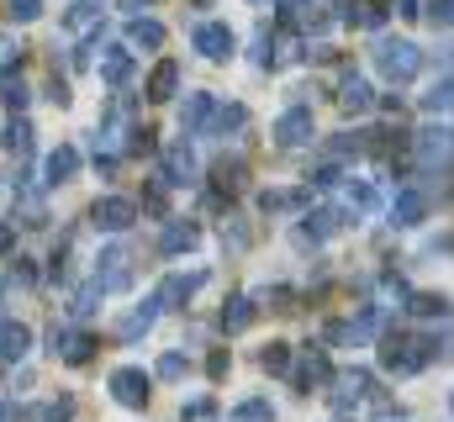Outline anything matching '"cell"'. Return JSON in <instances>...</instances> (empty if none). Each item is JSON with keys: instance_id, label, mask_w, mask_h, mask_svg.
Returning a JSON list of instances; mask_svg holds the SVG:
<instances>
[{"instance_id": "40", "label": "cell", "mask_w": 454, "mask_h": 422, "mask_svg": "<svg viewBox=\"0 0 454 422\" xmlns=\"http://www.w3.org/2000/svg\"><path fill=\"white\" fill-rule=\"evenodd\" d=\"M11 16L16 21H37L43 16V0H11Z\"/></svg>"}, {"instance_id": "8", "label": "cell", "mask_w": 454, "mask_h": 422, "mask_svg": "<svg viewBox=\"0 0 454 422\" xmlns=\"http://www.w3.org/2000/svg\"><path fill=\"white\" fill-rule=\"evenodd\" d=\"M96 264H101V270H96V280H101L106 291H127V285H132V275H127V248H106Z\"/></svg>"}, {"instance_id": "10", "label": "cell", "mask_w": 454, "mask_h": 422, "mask_svg": "<svg viewBox=\"0 0 454 422\" xmlns=\"http://www.w3.org/2000/svg\"><path fill=\"white\" fill-rule=\"evenodd\" d=\"M96 27H101V5L74 0V5L64 11V32H69V37H85V32H96Z\"/></svg>"}, {"instance_id": "47", "label": "cell", "mask_w": 454, "mask_h": 422, "mask_svg": "<svg viewBox=\"0 0 454 422\" xmlns=\"http://www.w3.org/2000/svg\"><path fill=\"white\" fill-rule=\"evenodd\" d=\"M396 11H402V16H423V11H418V0H396Z\"/></svg>"}, {"instance_id": "39", "label": "cell", "mask_w": 454, "mask_h": 422, "mask_svg": "<svg viewBox=\"0 0 454 422\" xmlns=\"http://www.w3.org/2000/svg\"><path fill=\"white\" fill-rule=\"evenodd\" d=\"M159 375H164V380H180V375H185V354H164V359H159Z\"/></svg>"}, {"instance_id": "29", "label": "cell", "mask_w": 454, "mask_h": 422, "mask_svg": "<svg viewBox=\"0 0 454 422\" xmlns=\"http://www.w3.org/2000/svg\"><path fill=\"white\" fill-rule=\"evenodd\" d=\"M74 418V402L69 396H59V402H43V407H32V422H69Z\"/></svg>"}, {"instance_id": "3", "label": "cell", "mask_w": 454, "mask_h": 422, "mask_svg": "<svg viewBox=\"0 0 454 422\" xmlns=\"http://www.w3.org/2000/svg\"><path fill=\"white\" fill-rule=\"evenodd\" d=\"M90 216H96V227H101V232H127V227L137 222V207H132L127 196H106V201H96Z\"/></svg>"}, {"instance_id": "6", "label": "cell", "mask_w": 454, "mask_h": 422, "mask_svg": "<svg viewBox=\"0 0 454 422\" xmlns=\"http://www.w3.org/2000/svg\"><path fill=\"white\" fill-rule=\"evenodd\" d=\"M48 343H53V354H64L69 364H85V359L96 354V338H85V332H74V327H53Z\"/></svg>"}, {"instance_id": "41", "label": "cell", "mask_w": 454, "mask_h": 422, "mask_svg": "<svg viewBox=\"0 0 454 422\" xmlns=\"http://www.w3.org/2000/svg\"><path fill=\"white\" fill-rule=\"evenodd\" d=\"M0 96H5V106H16V111H21V106H27V85H21V80H5V85H0Z\"/></svg>"}, {"instance_id": "15", "label": "cell", "mask_w": 454, "mask_h": 422, "mask_svg": "<svg viewBox=\"0 0 454 422\" xmlns=\"http://www.w3.org/2000/svg\"><path fill=\"white\" fill-rule=\"evenodd\" d=\"M339 106L348 111V116H364V111L375 106V90H370V85H364V80L354 74V80H343V90H339Z\"/></svg>"}, {"instance_id": "45", "label": "cell", "mask_w": 454, "mask_h": 422, "mask_svg": "<svg viewBox=\"0 0 454 422\" xmlns=\"http://www.w3.org/2000/svg\"><path fill=\"white\" fill-rule=\"evenodd\" d=\"M16 248V227L11 222H0V254H11Z\"/></svg>"}, {"instance_id": "13", "label": "cell", "mask_w": 454, "mask_h": 422, "mask_svg": "<svg viewBox=\"0 0 454 422\" xmlns=\"http://www.w3.org/2000/svg\"><path fill=\"white\" fill-rule=\"evenodd\" d=\"M164 180H169V185H191V180H196V159H191V148L175 143V148L164 153Z\"/></svg>"}, {"instance_id": "18", "label": "cell", "mask_w": 454, "mask_h": 422, "mask_svg": "<svg viewBox=\"0 0 454 422\" xmlns=\"http://www.w3.org/2000/svg\"><path fill=\"white\" fill-rule=\"evenodd\" d=\"M16 211H21L27 227H43V222H48V216H43V196H37L27 180H16Z\"/></svg>"}, {"instance_id": "12", "label": "cell", "mask_w": 454, "mask_h": 422, "mask_svg": "<svg viewBox=\"0 0 454 422\" xmlns=\"http://www.w3.org/2000/svg\"><path fill=\"white\" fill-rule=\"evenodd\" d=\"M43 175H48V185L74 180V175H80V153H74V148H53V153H48V164H43Z\"/></svg>"}, {"instance_id": "44", "label": "cell", "mask_w": 454, "mask_h": 422, "mask_svg": "<svg viewBox=\"0 0 454 422\" xmlns=\"http://www.w3.org/2000/svg\"><path fill=\"white\" fill-rule=\"evenodd\" d=\"M16 280H21V285H32V280H37V270H32V259H16Z\"/></svg>"}, {"instance_id": "20", "label": "cell", "mask_w": 454, "mask_h": 422, "mask_svg": "<svg viewBox=\"0 0 454 422\" xmlns=\"http://www.w3.org/2000/svg\"><path fill=\"white\" fill-rule=\"evenodd\" d=\"M201 285H207V275H201V270H196V275H169V280H164V291H159V301H185V296H191V291H201Z\"/></svg>"}, {"instance_id": "5", "label": "cell", "mask_w": 454, "mask_h": 422, "mask_svg": "<svg viewBox=\"0 0 454 422\" xmlns=\"http://www.w3.org/2000/svg\"><path fill=\"white\" fill-rule=\"evenodd\" d=\"M191 43H196L201 59H227V53H232V32H227V21H201V27L191 32Z\"/></svg>"}, {"instance_id": "23", "label": "cell", "mask_w": 454, "mask_h": 422, "mask_svg": "<svg viewBox=\"0 0 454 422\" xmlns=\"http://www.w3.org/2000/svg\"><path fill=\"white\" fill-rule=\"evenodd\" d=\"M323 380H333L328 354H323V348H307V359H301V386H323Z\"/></svg>"}, {"instance_id": "14", "label": "cell", "mask_w": 454, "mask_h": 422, "mask_svg": "<svg viewBox=\"0 0 454 422\" xmlns=\"http://www.w3.org/2000/svg\"><path fill=\"white\" fill-rule=\"evenodd\" d=\"M423 216H428V201H423L418 191H402V196L391 201V222H396V227H418Z\"/></svg>"}, {"instance_id": "19", "label": "cell", "mask_w": 454, "mask_h": 422, "mask_svg": "<svg viewBox=\"0 0 454 422\" xmlns=\"http://www.w3.org/2000/svg\"><path fill=\"white\" fill-rule=\"evenodd\" d=\"M127 43H137V48H164V27H159V21H148V16H132Z\"/></svg>"}, {"instance_id": "33", "label": "cell", "mask_w": 454, "mask_h": 422, "mask_svg": "<svg viewBox=\"0 0 454 422\" xmlns=\"http://www.w3.org/2000/svg\"><path fill=\"white\" fill-rule=\"evenodd\" d=\"M101 296H106V285H101V280H90V285H85V291L74 296V316H90V312H96V301H101Z\"/></svg>"}, {"instance_id": "24", "label": "cell", "mask_w": 454, "mask_h": 422, "mask_svg": "<svg viewBox=\"0 0 454 422\" xmlns=\"http://www.w3.org/2000/svg\"><path fill=\"white\" fill-rule=\"evenodd\" d=\"M212 111H217V101H212V96H185V111H180V121L196 132V127H207V121H212Z\"/></svg>"}, {"instance_id": "49", "label": "cell", "mask_w": 454, "mask_h": 422, "mask_svg": "<svg viewBox=\"0 0 454 422\" xmlns=\"http://www.w3.org/2000/svg\"><path fill=\"white\" fill-rule=\"evenodd\" d=\"M121 5H127V11H137V5H148V0H121Z\"/></svg>"}, {"instance_id": "42", "label": "cell", "mask_w": 454, "mask_h": 422, "mask_svg": "<svg viewBox=\"0 0 454 422\" xmlns=\"http://www.w3.org/2000/svg\"><path fill=\"white\" fill-rule=\"evenodd\" d=\"M21 64V48H11V37L0 32V69H16Z\"/></svg>"}, {"instance_id": "7", "label": "cell", "mask_w": 454, "mask_h": 422, "mask_svg": "<svg viewBox=\"0 0 454 422\" xmlns=\"http://www.w3.org/2000/svg\"><path fill=\"white\" fill-rule=\"evenodd\" d=\"M27 354H32V327L5 316V322H0V359L16 364V359H27Z\"/></svg>"}, {"instance_id": "31", "label": "cell", "mask_w": 454, "mask_h": 422, "mask_svg": "<svg viewBox=\"0 0 454 422\" xmlns=\"http://www.w3.org/2000/svg\"><path fill=\"white\" fill-rule=\"evenodd\" d=\"M232 422H275V412H270V402H238V412H232Z\"/></svg>"}, {"instance_id": "21", "label": "cell", "mask_w": 454, "mask_h": 422, "mask_svg": "<svg viewBox=\"0 0 454 422\" xmlns=\"http://www.w3.org/2000/svg\"><path fill=\"white\" fill-rule=\"evenodd\" d=\"M127 74H132V53H127V48H106V59H101V80H106V85H121Z\"/></svg>"}, {"instance_id": "26", "label": "cell", "mask_w": 454, "mask_h": 422, "mask_svg": "<svg viewBox=\"0 0 454 422\" xmlns=\"http://www.w3.org/2000/svg\"><path fill=\"white\" fill-rule=\"evenodd\" d=\"M5 148H11L16 159H27V153H32V127H27L21 116H11V121H5Z\"/></svg>"}, {"instance_id": "32", "label": "cell", "mask_w": 454, "mask_h": 422, "mask_svg": "<svg viewBox=\"0 0 454 422\" xmlns=\"http://www.w3.org/2000/svg\"><path fill=\"white\" fill-rule=\"evenodd\" d=\"M264 370H270V375H286V370H291V343H270V348H264Z\"/></svg>"}, {"instance_id": "4", "label": "cell", "mask_w": 454, "mask_h": 422, "mask_svg": "<svg viewBox=\"0 0 454 422\" xmlns=\"http://www.w3.org/2000/svg\"><path fill=\"white\" fill-rule=\"evenodd\" d=\"M275 143H280V148H301V143H312V111H307V106L286 111V116L275 121Z\"/></svg>"}, {"instance_id": "30", "label": "cell", "mask_w": 454, "mask_h": 422, "mask_svg": "<svg viewBox=\"0 0 454 422\" xmlns=\"http://www.w3.org/2000/svg\"><path fill=\"white\" fill-rule=\"evenodd\" d=\"M243 121H248L243 106H217V111H212V132H238Z\"/></svg>"}, {"instance_id": "2", "label": "cell", "mask_w": 454, "mask_h": 422, "mask_svg": "<svg viewBox=\"0 0 454 422\" xmlns=\"http://www.w3.org/2000/svg\"><path fill=\"white\" fill-rule=\"evenodd\" d=\"M148 386H153V380H148L143 370H132V364H127V370H112V396L121 407H148Z\"/></svg>"}, {"instance_id": "25", "label": "cell", "mask_w": 454, "mask_h": 422, "mask_svg": "<svg viewBox=\"0 0 454 422\" xmlns=\"http://www.w3.org/2000/svg\"><path fill=\"white\" fill-rule=\"evenodd\" d=\"M248 322H254V301H248V296H232V301L223 307V327L227 332H243Z\"/></svg>"}, {"instance_id": "27", "label": "cell", "mask_w": 454, "mask_h": 422, "mask_svg": "<svg viewBox=\"0 0 454 422\" xmlns=\"http://www.w3.org/2000/svg\"><path fill=\"white\" fill-rule=\"evenodd\" d=\"M364 386H370V375H359V370H354V375H343V380H339V396H333V407H339V412H348V407L364 396Z\"/></svg>"}, {"instance_id": "38", "label": "cell", "mask_w": 454, "mask_h": 422, "mask_svg": "<svg viewBox=\"0 0 454 422\" xmlns=\"http://www.w3.org/2000/svg\"><path fill=\"white\" fill-rule=\"evenodd\" d=\"M428 16L434 27H454V0H428Z\"/></svg>"}, {"instance_id": "48", "label": "cell", "mask_w": 454, "mask_h": 422, "mask_svg": "<svg viewBox=\"0 0 454 422\" xmlns=\"http://www.w3.org/2000/svg\"><path fill=\"white\" fill-rule=\"evenodd\" d=\"M0 422H16V407L11 402H0Z\"/></svg>"}, {"instance_id": "34", "label": "cell", "mask_w": 454, "mask_h": 422, "mask_svg": "<svg viewBox=\"0 0 454 422\" xmlns=\"http://www.w3.org/2000/svg\"><path fill=\"white\" fill-rule=\"evenodd\" d=\"M423 106H428V111H454V80H444V85H434V90L423 96Z\"/></svg>"}, {"instance_id": "46", "label": "cell", "mask_w": 454, "mask_h": 422, "mask_svg": "<svg viewBox=\"0 0 454 422\" xmlns=\"http://www.w3.org/2000/svg\"><path fill=\"white\" fill-rule=\"evenodd\" d=\"M307 5H312V0H280V11H286V16H307Z\"/></svg>"}, {"instance_id": "35", "label": "cell", "mask_w": 454, "mask_h": 422, "mask_svg": "<svg viewBox=\"0 0 454 422\" xmlns=\"http://www.w3.org/2000/svg\"><path fill=\"white\" fill-rule=\"evenodd\" d=\"M412 312L418 316H444L450 312V301H439V296H412Z\"/></svg>"}, {"instance_id": "28", "label": "cell", "mask_w": 454, "mask_h": 422, "mask_svg": "<svg viewBox=\"0 0 454 422\" xmlns=\"http://www.w3.org/2000/svg\"><path fill=\"white\" fill-rule=\"evenodd\" d=\"M307 201V191H264L259 196V211H291Z\"/></svg>"}, {"instance_id": "43", "label": "cell", "mask_w": 454, "mask_h": 422, "mask_svg": "<svg viewBox=\"0 0 454 422\" xmlns=\"http://www.w3.org/2000/svg\"><path fill=\"white\" fill-rule=\"evenodd\" d=\"M127 148H132V153H148V148H153V127H137V132H132V143H127Z\"/></svg>"}, {"instance_id": "37", "label": "cell", "mask_w": 454, "mask_h": 422, "mask_svg": "<svg viewBox=\"0 0 454 422\" xmlns=\"http://www.w3.org/2000/svg\"><path fill=\"white\" fill-rule=\"evenodd\" d=\"M348 207L354 211H375V191H370V185H348Z\"/></svg>"}, {"instance_id": "17", "label": "cell", "mask_w": 454, "mask_h": 422, "mask_svg": "<svg viewBox=\"0 0 454 422\" xmlns=\"http://www.w3.org/2000/svg\"><path fill=\"white\" fill-rule=\"evenodd\" d=\"M343 227V216L339 211H312V216H307V227H301V238H307V243H323V238H333V232H339Z\"/></svg>"}, {"instance_id": "9", "label": "cell", "mask_w": 454, "mask_h": 422, "mask_svg": "<svg viewBox=\"0 0 454 422\" xmlns=\"http://www.w3.org/2000/svg\"><path fill=\"white\" fill-rule=\"evenodd\" d=\"M418 153H423V164L450 159L454 153V127H423V132H418Z\"/></svg>"}, {"instance_id": "22", "label": "cell", "mask_w": 454, "mask_h": 422, "mask_svg": "<svg viewBox=\"0 0 454 422\" xmlns=\"http://www.w3.org/2000/svg\"><path fill=\"white\" fill-rule=\"evenodd\" d=\"M159 243H164V254H185V248H196V227L191 222H169Z\"/></svg>"}, {"instance_id": "16", "label": "cell", "mask_w": 454, "mask_h": 422, "mask_svg": "<svg viewBox=\"0 0 454 422\" xmlns=\"http://www.w3.org/2000/svg\"><path fill=\"white\" fill-rule=\"evenodd\" d=\"M159 307H164V301H159V296H153V301H143V307H137V312H127V316H121V327H116V332H121V338H127V343H132V338H137V332H148V327H153V316H159Z\"/></svg>"}, {"instance_id": "11", "label": "cell", "mask_w": 454, "mask_h": 422, "mask_svg": "<svg viewBox=\"0 0 454 422\" xmlns=\"http://www.w3.org/2000/svg\"><path fill=\"white\" fill-rule=\"evenodd\" d=\"M175 90H180V64H175V59H164V64L148 74V101H169Z\"/></svg>"}, {"instance_id": "1", "label": "cell", "mask_w": 454, "mask_h": 422, "mask_svg": "<svg viewBox=\"0 0 454 422\" xmlns=\"http://www.w3.org/2000/svg\"><path fill=\"white\" fill-rule=\"evenodd\" d=\"M375 69L386 74V80H396V85H407L418 69H423V53L407 43V37H380L375 43Z\"/></svg>"}, {"instance_id": "36", "label": "cell", "mask_w": 454, "mask_h": 422, "mask_svg": "<svg viewBox=\"0 0 454 422\" xmlns=\"http://www.w3.org/2000/svg\"><path fill=\"white\" fill-rule=\"evenodd\" d=\"M217 185H223V191H238V185H243V164H217Z\"/></svg>"}, {"instance_id": "50", "label": "cell", "mask_w": 454, "mask_h": 422, "mask_svg": "<svg viewBox=\"0 0 454 422\" xmlns=\"http://www.w3.org/2000/svg\"><path fill=\"white\" fill-rule=\"evenodd\" d=\"M450 407H454V396H450Z\"/></svg>"}]
</instances>
